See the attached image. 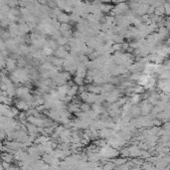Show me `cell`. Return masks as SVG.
<instances>
[{"mask_svg": "<svg viewBox=\"0 0 170 170\" xmlns=\"http://www.w3.org/2000/svg\"><path fill=\"white\" fill-rule=\"evenodd\" d=\"M100 153L102 154V157L104 158H108L110 160H112V159L117 158V156L119 155V150L115 149V148L112 147V146L108 145L104 148H100Z\"/></svg>", "mask_w": 170, "mask_h": 170, "instance_id": "obj_1", "label": "cell"}, {"mask_svg": "<svg viewBox=\"0 0 170 170\" xmlns=\"http://www.w3.org/2000/svg\"><path fill=\"white\" fill-rule=\"evenodd\" d=\"M113 163L115 164V166H119V165H123L127 162V158H123V157H117L115 159H112Z\"/></svg>", "mask_w": 170, "mask_h": 170, "instance_id": "obj_19", "label": "cell"}, {"mask_svg": "<svg viewBox=\"0 0 170 170\" xmlns=\"http://www.w3.org/2000/svg\"><path fill=\"white\" fill-rule=\"evenodd\" d=\"M100 9H102V13H104V12H110L113 9V7H112V5H110V4L102 3V5H100Z\"/></svg>", "mask_w": 170, "mask_h": 170, "instance_id": "obj_25", "label": "cell"}, {"mask_svg": "<svg viewBox=\"0 0 170 170\" xmlns=\"http://www.w3.org/2000/svg\"><path fill=\"white\" fill-rule=\"evenodd\" d=\"M129 156H131V158H137V157H140L141 149L138 147V145H131V146H129Z\"/></svg>", "mask_w": 170, "mask_h": 170, "instance_id": "obj_7", "label": "cell"}, {"mask_svg": "<svg viewBox=\"0 0 170 170\" xmlns=\"http://www.w3.org/2000/svg\"><path fill=\"white\" fill-rule=\"evenodd\" d=\"M141 114V108L139 106L135 104V106H132L131 110V118H136V117H139V115Z\"/></svg>", "mask_w": 170, "mask_h": 170, "instance_id": "obj_11", "label": "cell"}, {"mask_svg": "<svg viewBox=\"0 0 170 170\" xmlns=\"http://www.w3.org/2000/svg\"><path fill=\"white\" fill-rule=\"evenodd\" d=\"M48 62H50L54 67H57V68H61V67L64 65V59H60L57 58L55 56H50L48 57Z\"/></svg>", "mask_w": 170, "mask_h": 170, "instance_id": "obj_6", "label": "cell"}, {"mask_svg": "<svg viewBox=\"0 0 170 170\" xmlns=\"http://www.w3.org/2000/svg\"><path fill=\"white\" fill-rule=\"evenodd\" d=\"M80 106L81 104H75V102H71V104H68V110L71 113H77V112H81V110H80Z\"/></svg>", "mask_w": 170, "mask_h": 170, "instance_id": "obj_14", "label": "cell"}, {"mask_svg": "<svg viewBox=\"0 0 170 170\" xmlns=\"http://www.w3.org/2000/svg\"><path fill=\"white\" fill-rule=\"evenodd\" d=\"M164 10L166 15H170V3L169 2H165L164 3Z\"/></svg>", "mask_w": 170, "mask_h": 170, "instance_id": "obj_33", "label": "cell"}, {"mask_svg": "<svg viewBox=\"0 0 170 170\" xmlns=\"http://www.w3.org/2000/svg\"><path fill=\"white\" fill-rule=\"evenodd\" d=\"M131 160L132 161V163H133V165L134 166H140L141 167L142 165L144 164V159H142V158H140V157H137V158H133V159H131Z\"/></svg>", "mask_w": 170, "mask_h": 170, "instance_id": "obj_23", "label": "cell"}, {"mask_svg": "<svg viewBox=\"0 0 170 170\" xmlns=\"http://www.w3.org/2000/svg\"><path fill=\"white\" fill-rule=\"evenodd\" d=\"M119 155H120L121 157H123V158H129V157H131L129 156V148L127 147V146L122 147L119 150Z\"/></svg>", "mask_w": 170, "mask_h": 170, "instance_id": "obj_20", "label": "cell"}, {"mask_svg": "<svg viewBox=\"0 0 170 170\" xmlns=\"http://www.w3.org/2000/svg\"><path fill=\"white\" fill-rule=\"evenodd\" d=\"M140 100H141V96H140L139 94H133L131 96V98H129V102H131L132 106H135V104H137L138 102H140Z\"/></svg>", "mask_w": 170, "mask_h": 170, "instance_id": "obj_17", "label": "cell"}, {"mask_svg": "<svg viewBox=\"0 0 170 170\" xmlns=\"http://www.w3.org/2000/svg\"><path fill=\"white\" fill-rule=\"evenodd\" d=\"M72 136V129H65V131L61 133L60 138H65V137H71Z\"/></svg>", "mask_w": 170, "mask_h": 170, "instance_id": "obj_28", "label": "cell"}, {"mask_svg": "<svg viewBox=\"0 0 170 170\" xmlns=\"http://www.w3.org/2000/svg\"><path fill=\"white\" fill-rule=\"evenodd\" d=\"M54 55L57 58H60V59H66L67 57H68L70 54H69L68 51H66V50L64 49V47H59V49L55 51V53H54Z\"/></svg>", "mask_w": 170, "mask_h": 170, "instance_id": "obj_9", "label": "cell"}, {"mask_svg": "<svg viewBox=\"0 0 170 170\" xmlns=\"http://www.w3.org/2000/svg\"><path fill=\"white\" fill-rule=\"evenodd\" d=\"M98 133H100V138L108 140V139H110V137H112L115 132L110 129H102V131H98Z\"/></svg>", "mask_w": 170, "mask_h": 170, "instance_id": "obj_5", "label": "cell"}, {"mask_svg": "<svg viewBox=\"0 0 170 170\" xmlns=\"http://www.w3.org/2000/svg\"><path fill=\"white\" fill-rule=\"evenodd\" d=\"M74 82H75V84L78 86V87H82V86H84V84H85V79H83V78H80V77H77V76H76L75 79H74Z\"/></svg>", "mask_w": 170, "mask_h": 170, "instance_id": "obj_29", "label": "cell"}, {"mask_svg": "<svg viewBox=\"0 0 170 170\" xmlns=\"http://www.w3.org/2000/svg\"><path fill=\"white\" fill-rule=\"evenodd\" d=\"M157 33H158V34H160L163 38H166L167 36H168V34H169V30L166 28V27H161V28L158 29V32H157Z\"/></svg>", "mask_w": 170, "mask_h": 170, "instance_id": "obj_26", "label": "cell"}, {"mask_svg": "<svg viewBox=\"0 0 170 170\" xmlns=\"http://www.w3.org/2000/svg\"><path fill=\"white\" fill-rule=\"evenodd\" d=\"M140 108H141V114L143 115V116H146V115H148L152 112V106H151V104L148 100H142Z\"/></svg>", "mask_w": 170, "mask_h": 170, "instance_id": "obj_2", "label": "cell"}, {"mask_svg": "<svg viewBox=\"0 0 170 170\" xmlns=\"http://www.w3.org/2000/svg\"><path fill=\"white\" fill-rule=\"evenodd\" d=\"M102 168H104V170H113L115 168V164L112 160V161H110V162L106 163V164H104V166H102Z\"/></svg>", "mask_w": 170, "mask_h": 170, "instance_id": "obj_30", "label": "cell"}, {"mask_svg": "<svg viewBox=\"0 0 170 170\" xmlns=\"http://www.w3.org/2000/svg\"><path fill=\"white\" fill-rule=\"evenodd\" d=\"M14 104H15V108H17L19 110H22L24 112H26L30 108V106H29L28 102H25V100H19V98L14 100Z\"/></svg>", "mask_w": 170, "mask_h": 170, "instance_id": "obj_4", "label": "cell"}, {"mask_svg": "<svg viewBox=\"0 0 170 170\" xmlns=\"http://www.w3.org/2000/svg\"><path fill=\"white\" fill-rule=\"evenodd\" d=\"M57 19H58V21L61 23V24H68V23L71 21V15H69V14L66 13V12H62Z\"/></svg>", "mask_w": 170, "mask_h": 170, "instance_id": "obj_10", "label": "cell"}, {"mask_svg": "<svg viewBox=\"0 0 170 170\" xmlns=\"http://www.w3.org/2000/svg\"><path fill=\"white\" fill-rule=\"evenodd\" d=\"M89 140H87V139H84V138H83V139H82V142H81V143L82 144H83V145H88V144H89Z\"/></svg>", "mask_w": 170, "mask_h": 170, "instance_id": "obj_35", "label": "cell"}, {"mask_svg": "<svg viewBox=\"0 0 170 170\" xmlns=\"http://www.w3.org/2000/svg\"><path fill=\"white\" fill-rule=\"evenodd\" d=\"M17 65H18L17 60L11 58V57H7V59H6V70H7L10 74H11L12 72H14V71L17 69L16 68Z\"/></svg>", "mask_w": 170, "mask_h": 170, "instance_id": "obj_3", "label": "cell"}, {"mask_svg": "<svg viewBox=\"0 0 170 170\" xmlns=\"http://www.w3.org/2000/svg\"><path fill=\"white\" fill-rule=\"evenodd\" d=\"M92 110H93L94 112L98 113V114H100V115H102V114H104V113L108 112L106 110V108L102 106V104H92Z\"/></svg>", "mask_w": 170, "mask_h": 170, "instance_id": "obj_13", "label": "cell"}, {"mask_svg": "<svg viewBox=\"0 0 170 170\" xmlns=\"http://www.w3.org/2000/svg\"><path fill=\"white\" fill-rule=\"evenodd\" d=\"M18 5H20V2L16 1V0H8V6H9L11 9L16 8Z\"/></svg>", "mask_w": 170, "mask_h": 170, "instance_id": "obj_32", "label": "cell"}, {"mask_svg": "<svg viewBox=\"0 0 170 170\" xmlns=\"http://www.w3.org/2000/svg\"><path fill=\"white\" fill-rule=\"evenodd\" d=\"M2 161L7 162V163L13 162V161H15V159H14V154H11V153H8V152L2 153Z\"/></svg>", "mask_w": 170, "mask_h": 170, "instance_id": "obj_15", "label": "cell"}, {"mask_svg": "<svg viewBox=\"0 0 170 170\" xmlns=\"http://www.w3.org/2000/svg\"><path fill=\"white\" fill-rule=\"evenodd\" d=\"M102 87V94H110L113 92L115 90V87L114 85H112V84H104V85L100 86Z\"/></svg>", "mask_w": 170, "mask_h": 170, "instance_id": "obj_12", "label": "cell"}, {"mask_svg": "<svg viewBox=\"0 0 170 170\" xmlns=\"http://www.w3.org/2000/svg\"><path fill=\"white\" fill-rule=\"evenodd\" d=\"M80 110L83 112H89L90 110H92V106L90 104H88V102H83L80 106Z\"/></svg>", "mask_w": 170, "mask_h": 170, "instance_id": "obj_21", "label": "cell"}, {"mask_svg": "<svg viewBox=\"0 0 170 170\" xmlns=\"http://www.w3.org/2000/svg\"><path fill=\"white\" fill-rule=\"evenodd\" d=\"M129 102V96H121V98H118V100H117L115 104H116V106H118V108H120V106H123L125 104H127Z\"/></svg>", "mask_w": 170, "mask_h": 170, "instance_id": "obj_18", "label": "cell"}, {"mask_svg": "<svg viewBox=\"0 0 170 170\" xmlns=\"http://www.w3.org/2000/svg\"><path fill=\"white\" fill-rule=\"evenodd\" d=\"M167 45H168V47H170V38L167 40Z\"/></svg>", "mask_w": 170, "mask_h": 170, "instance_id": "obj_37", "label": "cell"}, {"mask_svg": "<svg viewBox=\"0 0 170 170\" xmlns=\"http://www.w3.org/2000/svg\"><path fill=\"white\" fill-rule=\"evenodd\" d=\"M57 42H58V44H59V46H60V47H64L65 45H67V44L69 43V40L67 39V38H65V37L62 36L60 39L57 40Z\"/></svg>", "mask_w": 170, "mask_h": 170, "instance_id": "obj_31", "label": "cell"}, {"mask_svg": "<svg viewBox=\"0 0 170 170\" xmlns=\"http://www.w3.org/2000/svg\"><path fill=\"white\" fill-rule=\"evenodd\" d=\"M49 170H62L60 166H50Z\"/></svg>", "mask_w": 170, "mask_h": 170, "instance_id": "obj_34", "label": "cell"}, {"mask_svg": "<svg viewBox=\"0 0 170 170\" xmlns=\"http://www.w3.org/2000/svg\"><path fill=\"white\" fill-rule=\"evenodd\" d=\"M129 90H131V92L132 94H139L144 93V88L142 87V86H139V85L134 86L133 88H131V89H129Z\"/></svg>", "mask_w": 170, "mask_h": 170, "instance_id": "obj_16", "label": "cell"}, {"mask_svg": "<svg viewBox=\"0 0 170 170\" xmlns=\"http://www.w3.org/2000/svg\"><path fill=\"white\" fill-rule=\"evenodd\" d=\"M124 43V38H122L120 35H114L113 37V44H123Z\"/></svg>", "mask_w": 170, "mask_h": 170, "instance_id": "obj_27", "label": "cell"}, {"mask_svg": "<svg viewBox=\"0 0 170 170\" xmlns=\"http://www.w3.org/2000/svg\"><path fill=\"white\" fill-rule=\"evenodd\" d=\"M131 170H143V169H142L140 166H133V167H131Z\"/></svg>", "mask_w": 170, "mask_h": 170, "instance_id": "obj_36", "label": "cell"}, {"mask_svg": "<svg viewBox=\"0 0 170 170\" xmlns=\"http://www.w3.org/2000/svg\"><path fill=\"white\" fill-rule=\"evenodd\" d=\"M59 30H60L61 34H64V33L72 30V27H71L70 24H61V27Z\"/></svg>", "mask_w": 170, "mask_h": 170, "instance_id": "obj_24", "label": "cell"}, {"mask_svg": "<svg viewBox=\"0 0 170 170\" xmlns=\"http://www.w3.org/2000/svg\"><path fill=\"white\" fill-rule=\"evenodd\" d=\"M77 94H79V87H78L77 85H75L74 87H72L70 90H69L68 94H67V96H72V98H75Z\"/></svg>", "mask_w": 170, "mask_h": 170, "instance_id": "obj_22", "label": "cell"}, {"mask_svg": "<svg viewBox=\"0 0 170 170\" xmlns=\"http://www.w3.org/2000/svg\"><path fill=\"white\" fill-rule=\"evenodd\" d=\"M86 89L87 92L94 94H100V93H102V87L100 86H96L94 84H90V85L86 86Z\"/></svg>", "mask_w": 170, "mask_h": 170, "instance_id": "obj_8", "label": "cell"}]
</instances>
